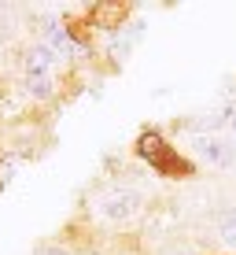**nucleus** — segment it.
I'll return each mask as SVG.
<instances>
[{
    "instance_id": "nucleus-1",
    "label": "nucleus",
    "mask_w": 236,
    "mask_h": 255,
    "mask_svg": "<svg viewBox=\"0 0 236 255\" xmlns=\"http://www.w3.org/2000/svg\"><path fill=\"white\" fill-rule=\"evenodd\" d=\"M96 218L103 222H129L141 215V192L137 189H107L96 196Z\"/></svg>"
},
{
    "instance_id": "nucleus-2",
    "label": "nucleus",
    "mask_w": 236,
    "mask_h": 255,
    "mask_svg": "<svg viewBox=\"0 0 236 255\" xmlns=\"http://www.w3.org/2000/svg\"><path fill=\"white\" fill-rule=\"evenodd\" d=\"M56 52H48L45 45H33L26 52V89L33 96H52V63H56Z\"/></svg>"
},
{
    "instance_id": "nucleus-3",
    "label": "nucleus",
    "mask_w": 236,
    "mask_h": 255,
    "mask_svg": "<svg viewBox=\"0 0 236 255\" xmlns=\"http://www.w3.org/2000/svg\"><path fill=\"white\" fill-rule=\"evenodd\" d=\"M196 155L214 166H233L236 163V152L229 148V140L222 137H196Z\"/></svg>"
},
{
    "instance_id": "nucleus-4",
    "label": "nucleus",
    "mask_w": 236,
    "mask_h": 255,
    "mask_svg": "<svg viewBox=\"0 0 236 255\" xmlns=\"http://www.w3.org/2000/svg\"><path fill=\"white\" fill-rule=\"evenodd\" d=\"M137 152H141L148 163L162 166V170L170 166V155H166V144H162L159 133H141V140H137Z\"/></svg>"
},
{
    "instance_id": "nucleus-5",
    "label": "nucleus",
    "mask_w": 236,
    "mask_h": 255,
    "mask_svg": "<svg viewBox=\"0 0 236 255\" xmlns=\"http://www.w3.org/2000/svg\"><path fill=\"white\" fill-rule=\"evenodd\" d=\"M41 45H45L48 52H56V56H71V52H74L71 33H67L63 26H56V22H52L48 30H45V41H41Z\"/></svg>"
},
{
    "instance_id": "nucleus-6",
    "label": "nucleus",
    "mask_w": 236,
    "mask_h": 255,
    "mask_svg": "<svg viewBox=\"0 0 236 255\" xmlns=\"http://www.w3.org/2000/svg\"><path fill=\"white\" fill-rule=\"evenodd\" d=\"M218 230H222V237H225L229 244H236V207L222 211V218H218Z\"/></svg>"
},
{
    "instance_id": "nucleus-7",
    "label": "nucleus",
    "mask_w": 236,
    "mask_h": 255,
    "mask_svg": "<svg viewBox=\"0 0 236 255\" xmlns=\"http://www.w3.org/2000/svg\"><path fill=\"white\" fill-rule=\"evenodd\" d=\"M11 30H15V22H11V15L7 11H0V45H4L7 37H11Z\"/></svg>"
},
{
    "instance_id": "nucleus-8",
    "label": "nucleus",
    "mask_w": 236,
    "mask_h": 255,
    "mask_svg": "<svg viewBox=\"0 0 236 255\" xmlns=\"http://www.w3.org/2000/svg\"><path fill=\"white\" fill-rule=\"evenodd\" d=\"M233 129H236V115H233Z\"/></svg>"
}]
</instances>
